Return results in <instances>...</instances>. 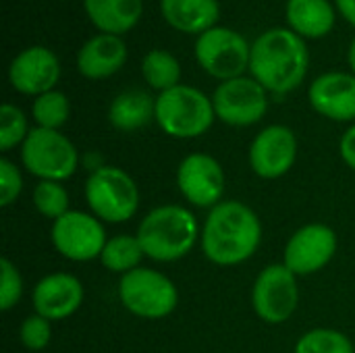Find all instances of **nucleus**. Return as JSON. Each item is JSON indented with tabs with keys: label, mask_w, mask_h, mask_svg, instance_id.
<instances>
[{
	"label": "nucleus",
	"mask_w": 355,
	"mask_h": 353,
	"mask_svg": "<svg viewBox=\"0 0 355 353\" xmlns=\"http://www.w3.org/2000/svg\"><path fill=\"white\" fill-rule=\"evenodd\" d=\"M341 15L355 27V0H335Z\"/></svg>",
	"instance_id": "nucleus-33"
},
{
	"label": "nucleus",
	"mask_w": 355,
	"mask_h": 353,
	"mask_svg": "<svg viewBox=\"0 0 355 353\" xmlns=\"http://www.w3.org/2000/svg\"><path fill=\"white\" fill-rule=\"evenodd\" d=\"M135 235L150 260L175 262L196 248L200 229L196 216L187 208L166 204L150 210L139 223Z\"/></svg>",
	"instance_id": "nucleus-3"
},
{
	"label": "nucleus",
	"mask_w": 355,
	"mask_h": 353,
	"mask_svg": "<svg viewBox=\"0 0 355 353\" xmlns=\"http://www.w3.org/2000/svg\"><path fill=\"white\" fill-rule=\"evenodd\" d=\"M23 166L40 181H64L75 175L79 154L73 141L56 129L35 127L21 146Z\"/></svg>",
	"instance_id": "nucleus-7"
},
{
	"label": "nucleus",
	"mask_w": 355,
	"mask_h": 353,
	"mask_svg": "<svg viewBox=\"0 0 355 353\" xmlns=\"http://www.w3.org/2000/svg\"><path fill=\"white\" fill-rule=\"evenodd\" d=\"M310 64L308 48L293 29L275 27L252 44V77L272 94L293 92L306 77Z\"/></svg>",
	"instance_id": "nucleus-2"
},
{
	"label": "nucleus",
	"mask_w": 355,
	"mask_h": 353,
	"mask_svg": "<svg viewBox=\"0 0 355 353\" xmlns=\"http://www.w3.org/2000/svg\"><path fill=\"white\" fill-rule=\"evenodd\" d=\"M262 241V223L243 202L227 200L210 208L202 229V250L218 266H235L250 260Z\"/></svg>",
	"instance_id": "nucleus-1"
},
{
	"label": "nucleus",
	"mask_w": 355,
	"mask_h": 353,
	"mask_svg": "<svg viewBox=\"0 0 355 353\" xmlns=\"http://www.w3.org/2000/svg\"><path fill=\"white\" fill-rule=\"evenodd\" d=\"M295 353H355L354 343L339 331L314 329L300 337Z\"/></svg>",
	"instance_id": "nucleus-26"
},
{
	"label": "nucleus",
	"mask_w": 355,
	"mask_h": 353,
	"mask_svg": "<svg viewBox=\"0 0 355 353\" xmlns=\"http://www.w3.org/2000/svg\"><path fill=\"white\" fill-rule=\"evenodd\" d=\"M337 252V233L322 223L297 229L287 241L283 264L295 275L306 277L322 270Z\"/></svg>",
	"instance_id": "nucleus-12"
},
{
	"label": "nucleus",
	"mask_w": 355,
	"mask_h": 353,
	"mask_svg": "<svg viewBox=\"0 0 355 353\" xmlns=\"http://www.w3.org/2000/svg\"><path fill=\"white\" fill-rule=\"evenodd\" d=\"M347 60H349V67H352V73L355 75V37L349 44V50H347Z\"/></svg>",
	"instance_id": "nucleus-34"
},
{
	"label": "nucleus",
	"mask_w": 355,
	"mask_h": 353,
	"mask_svg": "<svg viewBox=\"0 0 355 353\" xmlns=\"http://www.w3.org/2000/svg\"><path fill=\"white\" fill-rule=\"evenodd\" d=\"M83 304V285L69 273H54L37 281L33 289V310L46 320H64Z\"/></svg>",
	"instance_id": "nucleus-17"
},
{
	"label": "nucleus",
	"mask_w": 355,
	"mask_h": 353,
	"mask_svg": "<svg viewBox=\"0 0 355 353\" xmlns=\"http://www.w3.org/2000/svg\"><path fill=\"white\" fill-rule=\"evenodd\" d=\"M60 77V62L56 54L44 46H33L17 54L8 67L10 85L25 96H42L52 92Z\"/></svg>",
	"instance_id": "nucleus-15"
},
{
	"label": "nucleus",
	"mask_w": 355,
	"mask_h": 353,
	"mask_svg": "<svg viewBox=\"0 0 355 353\" xmlns=\"http://www.w3.org/2000/svg\"><path fill=\"white\" fill-rule=\"evenodd\" d=\"M252 304L260 320L268 325L287 322L300 304L297 277L285 264L266 266L254 283Z\"/></svg>",
	"instance_id": "nucleus-9"
},
{
	"label": "nucleus",
	"mask_w": 355,
	"mask_h": 353,
	"mask_svg": "<svg viewBox=\"0 0 355 353\" xmlns=\"http://www.w3.org/2000/svg\"><path fill=\"white\" fill-rule=\"evenodd\" d=\"M339 152H341L343 162H345L349 169H354L355 171V125H352V127L343 133L341 144H339Z\"/></svg>",
	"instance_id": "nucleus-32"
},
{
	"label": "nucleus",
	"mask_w": 355,
	"mask_h": 353,
	"mask_svg": "<svg viewBox=\"0 0 355 353\" xmlns=\"http://www.w3.org/2000/svg\"><path fill=\"white\" fill-rule=\"evenodd\" d=\"M21 189H23V177L19 169L8 158H2L0 160V204L10 206L19 198Z\"/></svg>",
	"instance_id": "nucleus-31"
},
{
	"label": "nucleus",
	"mask_w": 355,
	"mask_h": 353,
	"mask_svg": "<svg viewBox=\"0 0 355 353\" xmlns=\"http://www.w3.org/2000/svg\"><path fill=\"white\" fill-rule=\"evenodd\" d=\"M216 119L231 127H250L262 121L268 110V94L254 77L220 81L212 94Z\"/></svg>",
	"instance_id": "nucleus-10"
},
{
	"label": "nucleus",
	"mask_w": 355,
	"mask_h": 353,
	"mask_svg": "<svg viewBox=\"0 0 355 353\" xmlns=\"http://www.w3.org/2000/svg\"><path fill=\"white\" fill-rule=\"evenodd\" d=\"M0 308L4 312H8L10 308H15L21 300L23 293V279L17 270V266L8 260L2 258L0 260Z\"/></svg>",
	"instance_id": "nucleus-30"
},
{
	"label": "nucleus",
	"mask_w": 355,
	"mask_h": 353,
	"mask_svg": "<svg viewBox=\"0 0 355 353\" xmlns=\"http://www.w3.org/2000/svg\"><path fill=\"white\" fill-rule=\"evenodd\" d=\"M216 119L212 98L191 85H177L156 98L158 127L177 139L204 135Z\"/></svg>",
	"instance_id": "nucleus-4"
},
{
	"label": "nucleus",
	"mask_w": 355,
	"mask_h": 353,
	"mask_svg": "<svg viewBox=\"0 0 355 353\" xmlns=\"http://www.w3.org/2000/svg\"><path fill=\"white\" fill-rule=\"evenodd\" d=\"M127 60V46L121 35L98 33L77 52V71L92 81L106 79L121 71Z\"/></svg>",
	"instance_id": "nucleus-18"
},
{
	"label": "nucleus",
	"mask_w": 355,
	"mask_h": 353,
	"mask_svg": "<svg viewBox=\"0 0 355 353\" xmlns=\"http://www.w3.org/2000/svg\"><path fill=\"white\" fill-rule=\"evenodd\" d=\"M52 243L56 252L73 262H87L100 258L106 246V231L94 214L69 210L52 225Z\"/></svg>",
	"instance_id": "nucleus-11"
},
{
	"label": "nucleus",
	"mask_w": 355,
	"mask_h": 353,
	"mask_svg": "<svg viewBox=\"0 0 355 353\" xmlns=\"http://www.w3.org/2000/svg\"><path fill=\"white\" fill-rule=\"evenodd\" d=\"M252 46L248 40L227 27H212L206 33L198 35L196 42V60L210 75L220 81L243 77L250 69Z\"/></svg>",
	"instance_id": "nucleus-8"
},
{
	"label": "nucleus",
	"mask_w": 355,
	"mask_h": 353,
	"mask_svg": "<svg viewBox=\"0 0 355 353\" xmlns=\"http://www.w3.org/2000/svg\"><path fill=\"white\" fill-rule=\"evenodd\" d=\"M144 248L137 239V235H116L106 241L100 262L110 273L127 275L135 268H139V262L144 258Z\"/></svg>",
	"instance_id": "nucleus-23"
},
{
	"label": "nucleus",
	"mask_w": 355,
	"mask_h": 353,
	"mask_svg": "<svg viewBox=\"0 0 355 353\" xmlns=\"http://www.w3.org/2000/svg\"><path fill=\"white\" fill-rule=\"evenodd\" d=\"M160 12L173 29L202 35L216 27L220 6L218 0H160Z\"/></svg>",
	"instance_id": "nucleus-19"
},
{
	"label": "nucleus",
	"mask_w": 355,
	"mask_h": 353,
	"mask_svg": "<svg viewBox=\"0 0 355 353\" xmlns=\"http://www.w3.org/2000/svg\"><path fill=\"white\" fill-rule=\"evenodd\" d=\"M310 106L339 123L355 119V75L343 71H331L316 77L308 89Z\"/></svg>",
	"instance_id": "nucleus-16"
},
{
	"label": "nucleus",
	"mask_w": 355,
	"mask_h": 353,
	"mask_svg": "<svg viewBox=\"0 0 355 353\" xmlns=\"http://www.w3.org/2000/svg\"><path fill=\"white\" fill-rule=\"evenodd\" d=\"M177 187L183 198L198 208H214L225 191V173L220 162L204 152L189 154L177 169Z\"/></svg>",
	"instance_id": "nucleus-13"
},
{
	"label": "nucleus",
	"mask_w": 355,
	"mask_h": 353,
	"mask_svg": "<svg viewBox=\"0 0 355 353\" xmlns=\"http://www.w3.org/2000/svg\"><path fill=\"white\" fill-rule=\"evenodd\" d=\"M297 158V137L285 125L262 129L250 146V166L262 179L287 175Z\"/></svg>",
	"instance_id": "nucleus-14"
},
{
	"label": "nucleus",
	"mask_w": 355,
	"mask_h": 353,
	"mask_svg": "<svg viewBox=\"0 0 355 353\" xmlns=\"http://www.w3.org/2000/svg\"><path fill=\"white\" fill-rule=\"evenodd\" d=\"M287 21L302 37H324L335 27V10L329 0H289Z\"/></svg>",
	"instance_id": "nucleus-22"
},
{
	"label": "nucleus",
	"mask_w": 355,
	"mask_h": 353,
	"mask_svg": "<svg viewBox=\"0 0 355 353\" xmlns=\"http://www.w3.org/2000/svg\"><path fill=\"white\" fill-rule=\"evenodd\" d=\"M156 119V100L144 89H125L108 108V121L119 131H137Z\"/></svg>",
	"instance_id": "nucleus-21"
},
{
	"label": "nucleus",
	"mask_w": 355,
	"mask_h": 353,
	"mask_svg": "<svg viewBox=\"0 0 355 353\" xmlns=\"http://www.w3.org/2000/svg\"><path fill=\"white\" fill-rule=\"evenodd\" d=\"M85 202L94 216L106 223L129 221L139 206L133 177L119 166H98L85 181Z\"/></svg>",
	"instance_id": "nucleus-5"
},
{
	"label": "nucleus",
	"mask_w": 355,
	"mask_h": 353,
	"mask_svg": "<svg viewBox=\"0 0 355 353\" xmlns=\"http://www.w3.org/2000/svg\"><path fill=\"white\" fill-rule=\"evenodd\" d=\"M121 304L137 318L160 320L166 318L179 304L175 283L152 268H135L119 281Z\"/></svg>",
	"instance_id": "nucleus-6"
},
{
	"label": "nucleus",
	"mask_w": 355,
	"mask_h": 353,
	"mask_svg": "<svg viewBox=\"0 0 355 353\" xmlns=\"http://www.w3.org/2000/svg\"><path fill=\"white\" fill-rule=\"evenodd\" d=\"M19 339L21 343L29 350V352H42L44 347H48L50 339H52V327L50 320H46L40 314H31L23 320L21 329H19Z\"/></svg>",
	"instance_id": "nucleus-29"
},
{
	"label": "nucleus",
	"mask_w": 355,
	"mask_h": 353,
	"mask_svg": "<svg viewBox=\"0 0 355 353\" xmlns=\"http://www.w3.org/2000/svg\"><path fill=\"white\" fill-rule=\"evenodd\" d=\"M29 129H27V119L21 108L15 104H2L0 108V150L8 152L15 146H23L27 139Z\"/></svg>",
	"instance_id": "nucleus-28"
},
{
	"label": "nucleus",
	"mask_w": 355,
	"mask_h": 353,
	"mask_svg": "<svg viewBox=\"0 0 355 353\" xmlns=\"http://www.w3.org/2000/svg\"><path fill=\"white\" fill-rule=\"evenodd\" d=\"M31 112H33V119H35L37 127L58 131L69 121L71 104H69V98L62 92L52 89V92H46V94H42V96H37L33 100Z\"/></svg>",
	"instance_id": "nucleus-25"
},
{
	"label": "nucleus",
	"mask_w": 355,
	"mask_h": 353,
	"mask_svg": "<svg viewBox=\"0 0 355 353\" xmlns=\"http://www.w3.org/2000/svg\"><path fill=\"white\" fill-rule=\"evenodd\" d=\"M141 75L146 79V83L154 89H158L160 94L166 89H173L181 79V64L179 60L166 52V50H152L144 56L141 60Z\"/></svg>",
	"instance_id": "nucleus-24"
},
{
	"label": "nucleus",
	"mask_w": 355,
	"mask_h": 353,
	"mask_svg": "<svg viewBox=\"0 0 355 353\" xmlns=\"http://www.w3.org/2000/svg\"><path fill=\"white\" fill-rule=\"evenodd\" d=\"M89 21L110 35H121L133 29L141 17V0H83Z\"/></svg>",
	"instance_id": "nucleus-20"
},
{
	"label": "nucleus",
	"mask_w": 355,
	"mask_h": 353,
	"mask_svg": "<svg viewBox=\"0 0 355 353\" xmlns=\"http://www.w3.org/2000/svg\"><path fill=\"white\" fill-rule=\"evenodd\" d=\"M33 206L46 218H60L69 212V193L60 181H40L33 189Z\"/></svg>",
	"instance_id": "nucleus-27"
}]
</instances>
